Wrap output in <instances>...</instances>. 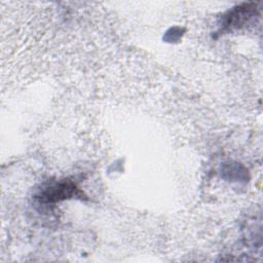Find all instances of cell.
<instances>
[{"instance_id":"obj_1","label":"cell","mask_w":263,"mask_h":263,"mask_svg":"<svg viewBox=\"0 0 263 263\" xmlns=\"http://www.w3.org/2000/svg\"><path fill=\"white\" fill-rule=\"evenodd\" d=\"M76 190L77 189L74 184L68 183V182L67 183L62 182V183H58L52 186H49L48 188L43 190L39 198L44 202L57 201V200L72 196L73 194H75Z\"/></svg>"}]
</instances>
